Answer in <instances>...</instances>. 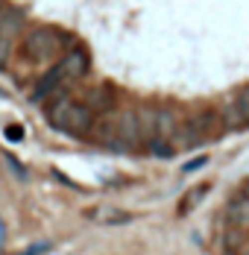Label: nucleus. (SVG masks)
I'll list each match as a JSON object with an SVG mask.
<instances>
[{"mask_svg":"<svg viewBox=\"0 0 249 255\" xmlns=\"http://www.w3.org/2000/svg\"><path fill=\"white\" fill-rule=\"evenodd\" d=\"M47 118L59 132H68L76 138H82L94 129V112L85 103H76L71 97H62V94L47 106Z\"/></svg>","mask_w":249,"mask_h":255,"instance_id":"1","label":"nucleus"},{"mask_svg":"<svg viewBox=\"0 0 249 255\" xmlns=\"http://www.w3.org/2000/svg\"><path fill=\"white\" fill-rule=\"evenodd\" d=\"M155 124H158V109H152V106H141V109H138L141 141H155Z\"/></svg>","mask_w":249,"mask_h":255,"instance_id":"7","label":"nucleus"},{"mask_svg":"<svg viewBox=\"0 0 249 255\" xmlns=\"http://www.w3.org/2000/svg\"><path fill=\"white\" fill-rule=\"evenodd\" d=\"M21 26H24V12L21 9H12V6L0 9V68L9 62V50H12Z\"/></svg>","mask_w":249,"mask_h":255,"instance_id":"3","label":"nucleus"},{"mask_svg":"<svg viewBox=\"0 0 249 255\" xmlns=\"http://www.w3.org/2000/svg\"><path fill=\"white\" fill-rule=\"evenodd\" d=\"M62 53V32L53 26H35L24 38V56L29 62H50Z\"/></svg>","mask_w":249,"mask_h":255,"instance_id":"2","label":"nucleus"},{"mask_svg":"<svg viewBox=\"0 0 249 255\" xmlns=\"http://www.w3.org/2000/svg\"><path fill=\"white\" fill-rule=\"evenodd\" d=\"M85 106L97 115V112H109L112 106H115V91L109 88V85H97V88H91V91H85Z\"/></svg>","mask_w":249,"mask_h":255,"instance_id":"6","label":"nucleus"},{"mask_svg":"<svg viewBox=\"0 0 249 255\" xmlns=\"http://www.w3.org/2000/svg\"><path fill=\"white\" fill-rule=\"evenodd\" d=\"M226 255H232V253H226Z\"/></svg>","mask_w":249,"mask_h":255,"instance_id":"14","label":"nucleus"},{"mask_svg":"<svg viewBox=\"0 0 249 255\" xmlns=\"http://www.w3.org/2000/svg\"><path fill=\"white\" fill-rule=\"evenodd\" d=\"M59 68H62V74L68 82H74V79H82L88 74V53L85 50H68L62 56V62H59Z\"/></svg>","mask_w":249,"mask_h":255,"instance_id":"4","label":"nucleus"},{"mask_svg":"<svg viewBox=\"0 0 249 255\" xmlns=\"http://www.w3.org/2000/svg\"><path fill=\"white\" fill-rule=\"evenodd\" d=\"M3 238H6V229H3V220H0V244H3Z\"/></svg>","mask_w":249,"mask_h":255,"instance_id":"12","label":"nucleus"},{"mask_svg":"<svg viewBox=\"0 0 249 255\" xmlns=\"http://www.w3.org/2000/svg\"><path fill=\"white\" fill-rule=\"evenodd\" d=\"M68 79H65V74H62V68L56 65V68H50L44 77L38 79V85H35V94H32V100H47L50 94H56L62 85H65Z\"/></svg>","mask_w":249,"mask_h":255,"instance_id":"5","label":"nucleus"},{"mask_svg":"<svg viewBox=\"0 0 249 255\" xmlns=\"http://www.w3.org/2000/svg\"><path fill=\"white\" fill-rule=\"evenodd\" d=\"M232 109H235V115H238L241 127H249V88H241V91L235 94Z\"/></svg>","mask_w":249,"mask_h":255,"instance_id":"10","label":"nucleus"},{"mask_svg":"<svg viewBox=\"0 0 249 255\" xmlns=\"http://www.w3.org/2000/svg\"><path fill=\"white\" fill-rule=\"evenodd\" d=\"M6 138H9V141H21V138H24V129L21 127H6Z\"/></svg>","mask_w":249,"mask_h":255,"instance_id":"11","label":"nucleus"},{"mask_svg":"<svg viewBox=\"0 0 249 255\" xmlns=\"http://www.w3.org/2000/svg\"><path fill=\"white\" fill-rule=\"evenodd\" d=\"M205 194H208V185H197V188H191V191L182 197V203H179V214H191V211L202 203Z\"/></svg>","mask_w":249,"mask_h":255,"instance_id":"9","label":"nucleus"},{"mask_svg":"<svg viewBox=\"0 0 249 255\" xmlns=\"http://www.w3.org/2000/svg\"><path fill=\"white\" fill-rule=\"evenodd\" d=\"M226 214H229V220H232V226H238V229H247L249 226V200L241 194V197H235L229 208H226Z\"/></svg>","mask_w":249,"mask_h":255,"instance_id":"8","label":"nucleus"},{"mask_svg":"<svg viewBox=\"0 0 249 255\" xmlns=\"http://www.w3.org/2000/svg\"><path fill=\"white\" fill-rule=\"evenodd\" d=\"M244 197L249 200V179H247V185H244Z\"/></svg>","mask_w":249,"mask_h":255,"instance_id":"13","label":"nucleus"}]
</instances>
